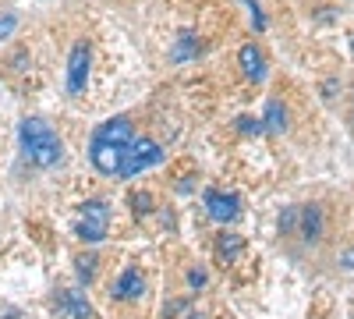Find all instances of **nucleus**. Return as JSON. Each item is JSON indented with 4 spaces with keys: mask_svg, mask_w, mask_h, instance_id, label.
I'll return each mask as SVG.
<instances>
[{
    "mask_svg": "<svg viewBox=\"0 0 354 319\" xmlns=\"http://www.w3.org/2000/svg\"><path fill=\"white\" fill-rule=\"evenodd\" d=\"M18 142H21V156L28 167L50 170L64 160V142L43 118H25L18 125Z\"/></svg>",
    "mask_w": 354,
    "mask_h": 319,
    "instance_id": "nucleus-1",
    "label": "nucleus"
},
{
    "mask_svg": "<svg viewBox=\"0 0 354 319\" xmlns=\"http://www.w3.org/2000/svg\"><path fill=\"white\" fill-rule=\"evenodd\" d=\"M163 146L156 138H135L131 146L124 149V160H121V174L117 178H135V174H142V170H149V167H156V163H163Z\"/></svg>",
    "mask_w": 354,
    "mask_h": 319,
    "instance_id": "nucleus-2",
    "label": "nucleus"
},
{
    "mask_svg": "<svg viewBox=\"0 0 354 319\" xmlns=\"http://www.w3.org/2000/svg\"><path fill=\"white\" fill-rule=\"evenodd\" d=\"M110 230V206L103 199H88L82 202V217H78V238L85 245H100Z\"/></svg>",
    "mask_w": 354,
    "mask_h": 319,
    "instance_id": "nucleus-3",
    "label": "nucleus"
},
{
    "mask_svg": "<svg viewBox=\"0 0 354 319\" xmlns=\"http://www.w3.org/2000/svg\"><path fill=\"white\" fill-rule=\"evenodd\" d=\"M88 68H93V46L88 39H78L68 53V93L82 96L85 85H88Z\"/></svg>",
    "mask_w": 354,
    "mask_h": 319,
    "instance_id": "nucleus-4",
    "label": "nucleus"
},
{
    "mask_svg": "<svg viewBox=\"0 0 354 319\" xmlns=\"http://www.w3.org/2000/svg\"><path fill=\"white\" fill-rule=\"evenodd\" d=\"M110 298L121 302V305H135L145 298V277L138 266H124L121 273H117V280L110 284Z\"/></svg>",
    "mask_w": 354,
    "mask_h": 319,
    "instance_id": "nucleus-5",
    "label": "nucleus"
},
{
    "mask_svg": "<svg viewBox=\"0 0 354 319\" xmlns=\"http://www.w3.org/2000/svg\"><path fill=\"white\" fill-rule=\"evenodd\" d=\"M205 213H209V220L216 224H234L241 217V199L234 192H223V188H209L205 192Z\"/></svg>",
    "mask_w": 354,
    "mask_h": 319,
    "instance_id": "nucleus-6",
    "label": "nucleus"
},
{
    "mask_svg": "<svg viewBox=\"0 0 354 319\" xmlns=\"http://www.w3.org/2000/svg\"><path fill=\"white\" fill-rule=\"evenodd\" d=\"M93 142H106V146L128 149L131 142H135V125H131V118H128V113H117V118L103 121V125L93 131Z\"/></svg>",
    "mask_w": 354,
    "mask_h": 319,
    "instance_id": "nucleus-7",
    "label": "nucleus"
},
{
    "mask_svg": "<svg viewBox=\"0 0 354 319\" xmlns=\"http://www.w3.org/2000/svg\"><path fill=\"white\" fill-rule=\"evenodd\" d=\"M294 235H298L305 245H319L322 235H326V213H322V206H301L298 210V224H294Z\"/></svg>",
    "mask_w": 354,
    "mask_h": 319,
    "instance_id": "nucleus-8",
    "label": "nucleus"
},
{
    "mask_svg": "<svg viewBox=\"0 0 354 319\" xmlns=\"http://www.w3.org/2000/svg\"><path fill=\"white\" fill-rule=\"evenodd\" d=\"M88 160H93V167L103 174V178H117V174H121L124 149L121 146H106V142H93V146H88Z\"/></svg>",
    "mask_w": 354,
    "mask_h": 319,
    "instance_id": "nucleus-9",
    "label": "nucleus"
},
{
    "mask_svg": "<svg viewBox=\"0 0 354 319\" xmlns=\"http://www.w3.org/2000/svg\"><path fill=\"white\" fill-rule=\"evenodd\" d=\"M238 64H241V75L248 82H262L266 78V57H262V50L255 43H245L238 50Z\"/></svg>",
    "mask_w": 354,
    "mask_h": 319,
    "instance_id": "nucleus-10",
    "label": "nucleus"
},
{
    "mask_svg": "<svg viewBox=\"0 0 354 319\" xmlns=\"http://www.w3.org/2000/svg\"><path fill=\"white\" fill-rule=\"evenodd\" d=\"M262 128H266V131H273V135H283V131L290 128V113H287V107H283L277 96H273V100H266Z\"/></svg>",
    "mask_w": 354,
    "mask_h": 319,
    "instance_id": "nucleus-11",
    "label": "nucleus"
},
{
    "mask_svg": "<svg viewBox=\"0 0 354 319\" xmlns=\"http://www.w3.org/2000/svg\"><path fill=\"white\" fill-rule=\"evenodd\" d=\"M57 309L68 312V319H93V309H88V302H85L82 291H61Z\"/></svg>",
    "mask_w": 354,
    "mask_h": 319,
    "instance_id": "nucleus-12",
    "label": "nucleus"
},
{
    "mask_svg": "<svg viewBox=\"0 0 354 319\" xmlns=\"http://www.w3.org/2000/svg\"><path fill=\"white\" fill-rule=\"evenodd\" d=\"M241 252H245V238L241 235H227V230H223V235L216 238V255L223 259V263H234Z\"/></svg>",
    "mask_w": 354,
    "mask_h": 319,
    "instance_id": "nucleus-13",
    "label": "nucleus"
},
{
    "mask_svg": "<svg viewBox=\"0 0 354 319\" xmlns=\"http://www.w3.org/2000/svg\"><path fill=\"white\" fill-rule=\"evenodd\" d=\"M198 53V39L192 33H181L177 36V46H174V61H188V57Z\"/></svg>",
    "mask_w": 354,
    "mask_h": 319,
    "instance_id": "nucleus-14",
    "label": "nucleus"
},
{
    "mask_svg": "<svg viewBox=\"0 0 354 319\" xmlns=\"http://www.w3.org/2000/svg\"><path fill=\"white\" fill-rule=\"evenodd\" d=\"M131 206H135V217L153 213V195H149V192H135V195H131Z\"/></svg>",
    "mask_w": 354,
    "mask_h": 319,
    "instance_id": "nucleus-15",
    "label": "nucleus"
},
{
    "mask_svg": "<svg viewBox=\"0 0 354 319\" xmlns=\"http://www.w3.org/2000/svg\"><path fill=\"white\" fill-rule=\"evenodd\" d=\"M238 131L241 135H262L266 128H262V118H248L245 113V118H238Z\"/></svg>",
    "mask_w": 354,
    "mask_h": 319,
    "instance_id": "nucleus-16",
    "label": "nucleus"
},
{
    "mask_svg": "<svg viewBox=\"0 0 354 319\" xmlns=\"http://www.w3.org/2000/svg\"><path fill=\"white\" fill-rule=\"evenodd\" d=\"M78 277H82L85 284L96 277V255H82V259H78Z\"/></svg>",
    "mask_w": 354,
    "mask_h": 319,
    "instance_id": "nucleus-17",
    "label": "nucleus"
},
{
    "mask_svg": "<svg viewBox=\"0 0 354 319\" xmlns=\"http://www.w3.org/2000/svg\"><path fill=\"white\" fill-rule=\"evenodd\" d=\"M11 28H15V15H4V18H0V39H8Z\"/></svg>",
    "mask_w": 354,
    "mask_h": 319,
    "instance_id": "nucleus-18",
    "label": "nucleus"
},
{
    "mask_svg": "<svg viewBox=\"0 0 354 319\" xmlns=\"http://www.w3.org/2000/svg\"><path fill=\"white\" fill-rule=\"evenodd\" d=\"M188 284H192V287H205V273H202V270H192V273H188Z\"/></svg>",
    "mask_w": 354,
    "mask_h": 319,
    "instance_id": "nucleus-19",
    "label": "nucleus"
},
{
    "mask_svg": "<svg viewBox=\"0 0 354 319\" xmlns=\"http://www.w3.org/2000/svg\"><path fill=\"white\" fill-rule=\"evenodd\" d=\"M340 263H344V270H351V266H354V248H351V252L340 259Z\"/></svg>",
    "mask_w": 354,
    "mask_h": 319,
    "instance_id": "nucleus-20",
    "label": "nucleus"
},
{
    "mask_svg": "<svg viewBox=\"0 0 354 319\" xmlns=\"http://www.w3.org/2000/svg\"><path fill=\"white\" fill-rule=\"evenodd\" d=\"M188 319H202V316H188Z\"/></svg>",
    "mask_w": 354,
    "mask_h": 319,
    "instance_id": "nucleus-21",
    "label": "nucleus"
},
{
    "mask_svg": "<svg viewBox=\"0 0 354 319\" xmlns=\"http://www.w3.org/2000/svg\"><path fill=\"white\" fill-rule=\"evenodd\" d=\"M351 121H354V118H351Z\"/></svg>",
    "mask_w": 354,
    "mask_h": 319,
    "instance_id": "nucleus-22",
    "label": "nucleus"
}]
</instances>
